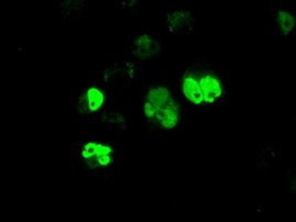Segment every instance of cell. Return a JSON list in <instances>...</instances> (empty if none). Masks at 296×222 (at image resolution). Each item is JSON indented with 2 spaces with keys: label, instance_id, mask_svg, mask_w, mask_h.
Masks as SVG:
<instances>
[{
  "label": "cell",
  "instance_id": "ba28073f",
  "mask_svg": "<svg viewBox=\"0 0 296 222\" xmlns=\"http://www.w3.org/2000/svg\"><path fill=\"white\" fill-rule=\"evenodd\" d=\"M144 114L146 115V117H149V118H152V117H154L157 114V108L154 107V104L150 100L144 103Z\"/></svg>",
  "mask_w": 296,
  "mask_h": 222
},
{
  "label": "cell",
  "instance_id": "52a82bcc",
  "mask_svg": "<svg viewBox=\"0 0 296 222\" xmlns=\"http://www.w3.org/2000/svg\"><path fill=\"white\" fill-rule=\"evenodd\" d=\"M138 50L141 54L150 55L154 51V43L149 39H142L139 42Z\"/></svg>",
  "mask_w": 296,
  "mask_h": 222
},
{
  "label": "cell",
  "instance_id": "3957f363",
  "mask_svg": "<svg viewBox=\"0 0 296 222\" xmlns=\"http://www.w3.org/2000/svg\"><path fill=\"white\" fill-rule=\"evenodd\" d=\"M149 99L154 104V107L157 108V110L173 106V102L171 100L169 91L162 87L151 89L149 94Z\"/></svg>",
  "mask_w": 296,
  "mask_h": 222
},
{
  "label": "cell",
  "instance_id": "8992f818",
  "mask_svg": "<svg viewBox=\"0 0 296 222\" xmlns=\"http://www.w3.org/2000/svg\"><path fill=\"white\" fill-rule=\"evenodd\" d=\"M188 24H189V16L182 11L175 12L170 19V28L172 31H175V32L183 29L185 30V28H186Z\"/></svg>",
  "mask_w": 296,
  "mask_h": 222
},
{
  "label": "cell",
  "instance_id": "6da1fadb",
  "mask_svg": "<svg viewBox=\"0 0 296 222\" xmlns=\"http://www.w3.org/2000/svg\"><path fill=\"white\" fill-rule=\"evenodd\" d=\"M200 85L205 102L214 103L219 99V97L221 96V86L215 76L211 75V74H205V75L201 76Z\"/></svg>",
  "mask_w": 296,
  "mask_h": 222
},
{
  "label": "cell",
  "instance_id": "277c9868",
  "mask_svg": "<svg viewBox=\"0 0 296 222\" xmlns=\"http://www.w3.org/2000/svg\"><path fill=\"white\" fill-rule=\"evenodd\" d=\"M86 102H87L88 109L90 111L98 110L104 103L103 92L97 88H90L86 94Z\"/></svg>",
  "mask_w": 296,
  "mask_h": 222
},
{
  "label": "cell",
  "instance_id": "5b68a950",
  "mask_svg": "<svg viewBox=\"0 0 296 222\" xmlns=\"http://www.w3.org/2000/svg\"><path fill=\"white\" fill-rule=\"evenodd\" d=\"M293 24H294L293 18L291 15L288 14V12H285V11L280 12L279 16H277L276 23H275L277 32L282 33V34L288 33L289 31L292 30Z\"/></svg>",
  "mask_w": 296,
  "mask_h": 222
},
{
  "label": "cell",
  "instance_id": "7a4b0ae2",
  "mask_svg": "<svg viewBox=\"0 0 296 222\" xmlns=\"http://www.w3.org/2000/svg\"><path fill=\"white\" fill-rule=\"evenodd\" d=\"M183 91L187 99L194 104H201L204 102L203 92L200 82L195 76H185L183 82Z\"/></svg>",
  "mask_w": 296,
  "mask_h": 222
}]
</instances>
